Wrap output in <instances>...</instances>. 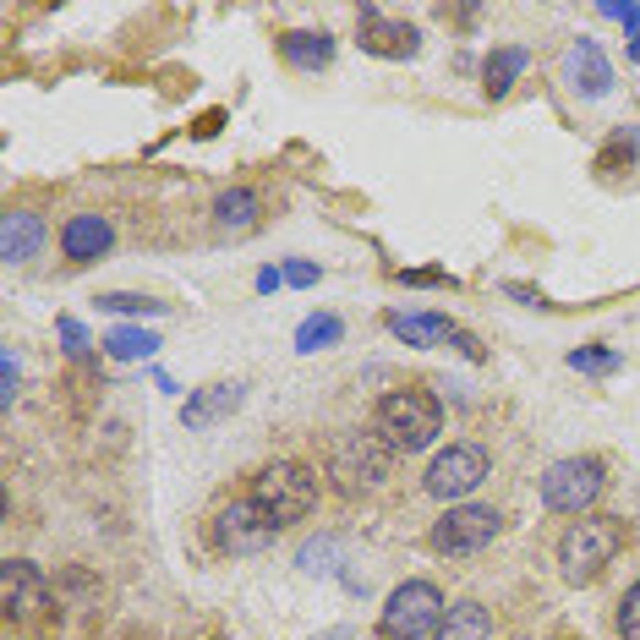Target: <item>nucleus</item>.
Here are the masks:
<instances>
[{"label": "nucleus", "mask_w": 640, "mask_h": 640, "mask_svg": "<svg viewBox=\"0 0 640 640\" xmlns=\"http://www.w3.org/2000/svg\"><path fill=\"white\" fill-rule=\"evenodd\" d=\"M0 608H6V619L22 625V630L50 608V586H44V575H39L28 558H6V570H0Z\"/></svg>", "instance_id": "10"}, {"label": "nucleus", "mask_w": 640, "mask_h": 640, "mask_svg": "<svg viewBox=\"0 0 640 640\" xmlns=\"http://www.w3.org/2000/svg\"><path fill=\"white\" fill-rule=\"evenodd\" d=\"M389 460H394V449L378 438V433H339L334 444H328V477L339 492H372L378 481L389 477Z\"/></svg>", "instance_id": "4"}, {"label": "nucleus", "mask_w": 640, "mask_h": 640, "mask_svg": "<svg viewBox=\"0 0 640 640\" xmlns=\"http://www.w3.org/2000/svg\"><path fill=\"white\" fill-rule=\"evenodd\" d=\"M356 28H361V50H367V55H383V61H405V55H416V44H422L416 28L389 22L378 6H361V11H356Z\"/></svg>", "instance_id": "11"}, {"label": "nucleus", "mask_w": 640, "mask_h": 640, "mask_svg": "<svg viewBox=\"0 0 640 640\" xmlns=\"http://www.w3.org/2000/svg\"><path fill=\"white\" fill-rule=\"evenodd\" d=\"M603 498V460L575 455V460H553L542 477V503L553 514H586Z\"/></svg>", "instance_id": "6"}, {"label": "nucleus", "mask_w": 640, "mask_h": 640, "mask_svg": "<svg viewBox=\"0 0 640 640\" xmlns=\"http://www.w3.org/2000/svg\"><path fill=\"white\" fill-rule=\"evenodd\" d=\"M241 400H247L241 383H208V389L186 394V405H181V427H186V433H203V427H214V422H230V416L241 411Z\"/></svg>", "instance_id": "12"}, {"label": "nucleus", "mask_w": 640, "mask_h": 640, "mask_svg": "<svg viewBox=\"0 0 640 640\" xmlns=\"http://www.w3.org/2000/svg\"><path fill=\"white\" fill-rule=\"evenodd\" d=\"M625 547V520L619 514H581L564 536H558V570L570 586L597 581Z\"/></svg>", "instance_id": "2"}, {"label": "nucleus", "mask_w": 640, "mask_h": 640, "mask_svg": "<svg viewBox=\"0 0 640 640\" xmlns=\"http://www.w3.org/2000/svg\"><path fill=\"white\" fill-rule=\"evenodd\" d=\"M99 307H105V313H116V318H164V313H170V302L132 296V291H110V296H99Z\"/></svg>", "instance_id": "23"}, {"label": "nucleus", "mask_w": 640, "mask_h": 640, "mask_svg": "<svg viewBox=\"0 0 640 640\" xmlns=\"http://www.w3.org/2000/svg\"><path fill=\"white\" fill-rule=\"evenodd\" d=\"M487 636H492V614L481 603H455L433 640H487Z\"/></svg>", "instance_id": "20"}, {"label": "nucleus", "mask_w": 640, "mask_h": 640, "mask_svg": "<svg viewBox=\"0 0 640 640\" xmlns=\"http://www.w3.org/2000/svg\"><path fill=\"white\" fill-rule=\"evenodd\" d=\"M61 345H66L72 361H83V356H88V328L77 318H61Z\"/></svg>", "instance_id": "26"}, {"label": "nucleus", "mask_w": 640, "mask_h": 640, "mask_svg": "<svg viewBox=\"0 0 640 640\" xmlns=\"http://www.w3.org/2000/svg\"><path fill=\"white\" fill-rule=\"evenodd\" d=\"M339 339H345V323L334 318V313H313V318H302V328H296V350L302 356H318V350L339 345Z\"/></svg>", "instance_id": "22"}, {"label": "nucleus", "mask_w": 640, "mask_h": 640, "mask_svg": "<svg viewBox=\"0 0 640 640\" xmlns=\"http://www.w3.org/2000/svg\"><path fill=\"white\" fill-rule=\"evenodd\" d=\"M525 50L520 44H503V50H492L487 61H481V88H487V99H503L509 88H514V77L525 72Z\"/></svg>", "instance_id": "17"}, {"label": "nucleus", "mask_w": 640, "mask_h": 640, "mask_svg": "<svg viewBox=\"0 0 640 640\" xmlns=\"http://www.w3.org/2000/svg\"><path fill=\"white\" fill-rule=\"evenodd\" d=\"M487 477H492L487 449H477V444H449V449L427 466V492L444 498V503H460V498H471Z\"/></svg>", "instance_id": "7"}, {"label": "nucleus", "mask_w": 640, "mask_h": 640, "mask_svg": "<svg viewBox=\"0 0 640 640\" xmlns=\"http://www.w3.org/2000/svg\"><path fill=\"white\" fill-rule=\"evenodd\" d=\"M280 55L296 66V72H318L334 61V39L323 33V28H291V33H280Z\"/></svg>", "instance_id": "16"}, {"label": "nucleus", "mask_w": 640, "mask_h": 640, "mask_svg": "<svg viewBox=\"0 0 640 640\" xmlns=\"http://www.w3.org/2000/svg\"><path fill=\"white\" fill-rule=\"evenodd\" d=\"M444 614L449 608H444V592L433 581H405V586L389 592L378 630H383V640H422V636H438Z\"/></svg>", "instance_id": "5"}, {"label": "nucleus", "mask_w": 640, "mask_h": 640, "mask_svg": "<svg viewBox=\"0 0 640 640\" xmlns=\"http://www.w3.org/2000/svg\"><path fill=\"white\" fill-rule=\"evenodd\" d=\"M503 531V514L487 503H449L444 520H433V547L438 553H477Z\"/></svg>", "instance_id": "8"}, {"label": "nucleus", "mask_w": 640, "mask_h": 640, "mask_svg": "<svg viewBox=\"0 0 640 640\" xmlns=\"http://www.w3.org/2000/svg\"><path fill=\"white\" fill-rule=\"evenodd\" d=\"M619 160H625V164L636 160V132H619V138H614L608 149H603V160H597V164H603V170H614Z\"/></svg>", "instance_id": "27"}, {"label": "nucleus", "mask_w": 640, "mask_h": 640, "mask_svg": "<svg viewBox=\"0 0 640 640\" xmlns=\"http://www.w3.org/2000/svg\"><path fill=\"white\" fill-rule=\"evenodd\" d=\"M603 17H608V22H625L630 39L640 33V6H603Z\"/></svg>", "instance_id": "29"}, {"label": "nucleus", "mask_w": 640, "mask_h": 640, "mask_svg": "<svg viewBox=\"0 0 640 640\" xmlns=\"http://www.w3.org/2000/svg\"><path fill=\"white\" fill-rule=\"evenodd\" d=\"M11 400H17V361H11V350L0 356V405L11 411Z\"/></svg>", "instance_id": "28"}, {"label": "nucleus", "mask_w": 640, "mask_h": 640, "mask_svg": "<svg viewBox=\"0 0 640 640\" xmlns=\"http://www.w3.org/2000/svg\"><path fill=\"white\" fill-rule=\"evenodd\" d=\"M372 433L394 449V455H416L444 433V405L427 389H394L378 400L372 411Z\"/></svg>", "instance_id": "1"}, {"label": "nucleus", "mask_w": 640, "mask_h": 640, "mask_svg": "<svg viewBox=\"0 0 640 640\" xmlns=\"http://www.w3.org/2000/svg\"><path fill=\"white\" fill-rule=\"evenodd\" d=\"M389 334L405 339V345H438L455 334V323L444 313H389Z\"/></svg>", "instance_id": "18"}, {"label": "nucleus", "mask_w": 640, "mask_h": 640, "mask_svg": "<svg viewBox=\"0 0 640 640\" xmlns=\"http://www.w3.org/2000/svg\"><path fill=\"white\" fill-rule=\"evenodd\" d=\"M619 636L640 640V581L625 592V603H619Z\"/></svg>", "instance_id": "25"}, {"label": "nucleus", "mask_w": 640, "mask_h": 640, "mask_svg": "<svg viewBox=\"0 0 640 640\" xmlns=\"http://www.w3.org/2000/svg\"><path fill=\"white\" fill-rule=\"evenodd\" d=\"M285 285H318V269L313 263H291L285 269Z\"/></svg>", "instance_id": "30"}, {"label": "nucleus", "mask_w": 640, "mask_h": 640, "mask_svg": "<svg viewBox=\"0 0 640 640\" xmlns=\"http://www.w3.org/2000/svg\"><path fill=\"white\" fill-rule=\"evenodd\" d=\"M630 61H640V33H636V39H630Z\"/></svg>", "instance_id": "32"}, {"label": "nucleus", "mask_w": 640, "mask_h": 640, "mask_svg": "<svg viewBox=\"0 0 640 640\" xmlns=\"http://www.w3.org/2000/svg\"><path fill=\"white\" fill-rule=\"evenodd\" d=\"M247 498L285 531V525H296V520H307L318 509V471H307L302 460H274V466H263L252 477Z\"/></svg>", "instance_id": "3"}, {"label": "nucleus", "mask_w": 640, "mask_h": 640, "mask_svg": "<svg viewBox=\"0 0 640 640\" xmlns=\"http://www.w3.org/2000/svg\"><path fill=\"white\" fill-rule=\"evenodd\" d=\"M110 241H116V225H110L105 214H72V219L61 225V252H66L72 263H94V258H105Z\"/></svg>", "instance_id": "13"}, {"label": "nucleus", "mask_w": 640, "mask_h": 640, "mask_svg": "<svg viewBox=\"0 0 640 640\" xmlns=\"http://www.w3.org/2000/svg\"><path fill=\"white\" fill-rule=\"evenodd\" d=\"M280 285H285V269H258V291L263 296H274Z\"/></svg>", "instance_id": "31"}, {"label": "nucleus", "mask_w": 640, "mask_h": 640, "mask_svg": "<svg viewBox=\"0 0 640 640\" xmlns=\"http://www.w3.org/2000/svg\"><path fill=\"white\" fill-rule=\"evenodd\" d=\"M274 536H280V525L252 498H236V503H225L214 514V547L219 553H263Z\"/></svg>", "instance_id": "9"}, {"label": "nucleus", "mask_w": 640, "mask_h": 640, "mask_svg": "<svg viewBox=\"0 0 640 640\" xmlns=\"http://www.w3.org/2000/svg\"><path fill=\"white\" fill-rule=\"evenodd\" d=\"M105 350H110L116 361H149V356L160 350V334H154V328H138V323H121V328L105 334Z\"/></svg>", "instance_id": "21"}, {"label": "nucleus", "mask_w": 640, "mask_h": 640, "mask_svg": "<svg viewBox=\"0 0 640 640\" xmlns=\"http://www.w3.org/2000/svg\"><path fill=\"white\" fill-rule=\"evenodd\" d=\"M570 367H575V372H614V367H619V350H608V345H581V350H570Z\"/></svg>", "instance_id": "24"}, {"label": "nucleus", "mask_w": 640, "mask_h": 640, "mask_svg": "<svg viewBox=\"0 0 640 640\" xmlns=\"http://www.w3.org/2000/svg\"><path fill=\"white\" fill-rule=\"evenodd\" d=\"M39 247H44V219L28 214V208H11V214L0 219V258H6V263H28Z\"/></svg>", "instance_id": "15"}, {"label": "nucleus", "mask_w": 640, "mask_h": 640, "mask_svg": "<svg viewBox=\"0 0 640 640\" xmlns=\"http://www.w3.org/2000/svg\"><path fill=\"white\" fill-rule=\"evenodd\" d=\"M214 225H219V230H230V236H247V230L258 225V192L230 186V192L214 203Z\"/></svg>", "instance_id": "19"}, {"label": "nucleus", "mask_w": 640, "mask_h": 640, "mask_svg": "<svg viewBox=\"0 0 640 640\" xmlns=\"http://www.w3.org/2000/svg\"><path fill=\"white\" fill-rule=\"evenodd\" d=\"M570 83H575V94H586V99H603L608 88H614V66H608V55L592 44V39H581V44H570Z\"/></svg>", "instance_id": "14"}]
</instances>
